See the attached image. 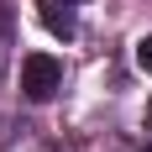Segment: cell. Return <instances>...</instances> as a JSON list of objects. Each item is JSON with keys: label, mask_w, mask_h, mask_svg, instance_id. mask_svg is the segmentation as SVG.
I'll list each match as a JSON object with an SVG mask.
<instances>
[{"label": "cell", "mask_w": 152, "mask_h": 152, "mask_svg": "<svg viewBox=\"0 0 152 152\" xmlns=\"http://www.w3.org/2000/svg\"><path fill=\"white\" fill-rule=\"evenodd\" d=\"M63 89V63L53 58V53H26L21 58V94L26 100H53V94Z\"/></svg>", "instance_id": "1"}, {"label": "cell", "mask_w": 152, "mask_h": 152, "mask_svg": "<svg viewBox=\"0 0 152 152\" xmlns=\"http://www.w3.org/2000/svg\"><path fill=\"white\" fill-rule=\"evenodd\" d=\"M37 16L53 37H74L79 31V16H74V0H37Z\"/></svg>", "instance_id": "2"}, {"label": "cell", "mask_w": 152, "mask_h": 152, "mask_svg": "<svg viewBox=\"0 0 152 152\" xmlns=\"http://www.w3.org/2000/svg\"><path fill=\"white\" fill-rule=\"evenodd\" d=\"M137 63H142V74H152V37L137 42Z\"/></svg>", "instance_id": "3"}, {"label": "cell", "mask_w": 152, "mask_h": 152, "mask_svg": "<svg viewBox=\"0 0 152 152\" xmlns=\"http://www.w3.org/2000/svg\"><path fill=\"white\" fill-rule=\"evenodd\" d=\"M147 121H152V100H147Z\"/></svg>", "instance_id": "4"}, {"label": "cell", "mask_w": 152, "mask_h": 152, "mask_svg": "<svg viewBox=\"0 0 152 152\" xmlns=\"http://www.w3.org/2000/svg\"><path fill=\"white\" fill-rule=\"evenodd\" d=\"M147 152H152V142H147Z\"/></svg>", "instance_id": "5"}]
</instances>
